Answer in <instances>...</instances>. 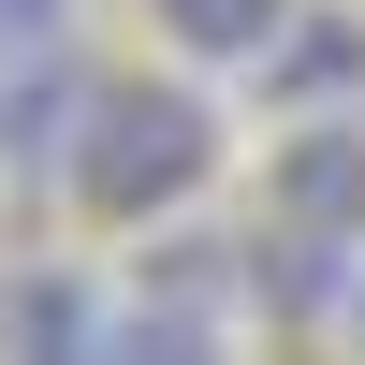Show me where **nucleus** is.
<instances>
[{
	"instance_id": "obj_8",
	"label": "nucleus",
	"mask_w": 365,
	"mask_h": 365,
	"mask_svg": "<svg viewBox=\"0 0 365 365\" xmlns=\"http://www.w3.org/2000/svg\"><path fill=\"white\" fill-rule=\"evenodd\" d=\"M58 15H73V0H0V58H44Z\"/></svg>"
},
{
	"instance_id": "obj_3",
	"label": "nucleus",
	"mask_w": 365,
	"mask_h": 365,
	"mask_svg": "<svg viewBox=\"0 0 365 365\" xmlns=\"http://www.w3.org/2000/svg\"><path fill=\"white\" fill-rule=\"evenodd\" d=\"M278 234L365 249V132H292L278 146Z\"/></svg>"
},
{
	"instance_id": "obj_1",
	"label": "nucleus",
	"mask_w": 365,
	"mask_h": 365,
	"mask_svg": "<svg viewBox=\"0 0 365 365\" xmlns=\"http://www.w3.org/2000/svg\"><path fill=\"white\" fill-rule=\"evenodd\" d=\"M205 175H220V117H205V88L117 73L103 103H88V146H73V205H88V220H161V205H190Z\"/></svg>"
},
{
	"instance_id": "obj_5",
	"label": "nucleus",
	"mask_w": 365,
	"mask_h": 365,
	"mask_svg": "<svg viewBox=\"0 0 365 365\" xmlns=\"http://www.w3.org/2000/svg\"><path fill=\"white\" fill-rule=\"evenodd\" d=\"M175 58H278L292 44V0H161Z\"/></svg>"
},
{
	"instance_id": "obj_6",
	"label": "nucleus",
	"mask_w": 365,
	"mask_h": 365,
	"mask_svg": "<svg viewBox=\"0 0 365 365\" xmlns=\"http://www.w3.org/2000/svg\"><path fill=\"white\" fill-rule=\"evenodd\" d=\"M263 73H278V103H336V88H365V29L351 15H292V44Z\"/></svg>"
},
{
	"instance_id": "obj_4",
	"label": "nucleus",
	"mask_w": 365,
	"mask_h": 365,
	"mask_svg": "<svg viewBox=\"0 0 365 365\" xmlns=\"http://www.w3.org/2000/svg\"><path fill=\"white\" fill-rule=\"evenodd\" d=\"M0 336H15V365H117V307L73 278V263H44V278H15Z\"/></svg>"
},
{
	"instance_id": "obj_9",
	"label": "nucleus",
	"mask_w": 365,
	"mask_h": 365,
	"mask_svg": "<svg viewBox=\"0 0 365 365\" xmlns=\"http://www.w3.org/2000/svg\"><path fill=\"white\" fill-rule=\"evenodd\" d=\"M336 322H351V351H365V278H351V307H336Z\"/></svg>"
},
{
	"instance_id": "obj_7",
	"label": "nucleus",
	"mask_w": 365,
	"mask_h": 365,
	"mask_svg": "<svg viewBox=\"0 0 365 365\" xmlns=\"http://www.w3.org/2000/svg\"><path fill=\"white\" fill-rule=\"evenodd\" d=\"M117 365H220V322L146 292V307H117Z\"/></svg>"
},
{
	"instance_id": "obj_2",
	"label": "nucleus",
	"mask_w": 365,
	"mask_h": 365,
	"mask_svg": "<svg viewBox=\"0 0 365 365\" xmlns=\"http://www.w3.org/2000/svg\"><path fill=\"white\" fill-rule=\"evenodd\" d=\"M88 103H103V88L73 73V44L15 58V73H0V161H15V175H73V146H88Z\"/></svg>"
}]
</instances>
